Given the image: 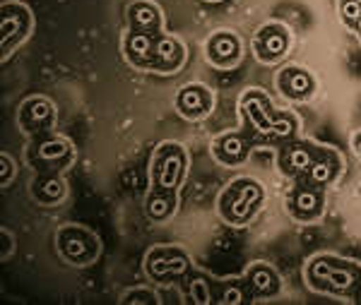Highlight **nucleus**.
Instances as JSON below:
<instances>
[{
	"label": "nucleus",
	"instance_id": "obj_28",
	"mask_svg": "<svg viewBox=\"0 0 361 305\" xmlns=\"http://www.w3.org/2000/svg\"><path fill=\"white\" fill-rule=\"evenodd\" d=\"M133 301L149 303V301H157V296H152V293H145V291H140V293H135V296H128V298H126V303H133Z\"/></svg>",
	"mask_w": 361,
	"mask_h": 305
},
{
	"label": "nucleus",
	"instance_id": "obj_29",
	"mask_svg": "<svg viewBox=\"0 0 361 305\" xmlns=\"http://www.w3.org/2000/svg\"><path fill=\"white\" fill-rule=\"evenodd\" d=\"M3 166H5V178H3V183H10V175H13V166H10V156H3Z\"/></svg>",
	"mask_w": 361,
	"mask_h": 305
},
{
	"label": "nucleus",
	"instance_id": "obj_6",
	"mask_svg": "<svg viewBox=\"0 0 361 305\" xmlns=\"http://www.w3.org/2000/svg\"><path fill=\"white\" fill-rule=\"evenodd\" d=\"M176 106L183 118H190V120L205 118L209 111H212V94L202 85H188L178 92Z\"/></svg>",
	"mask_w": 361,
	"mask_h": 305
},
{
	"label": "nucleus",
	"instance_id": "obj_4",
	"mask_svg": "<svg viewBox=\"0 0 361 305\" xmlns=\"http://www.w3.org/2000/svg\"><path fill=\"white\" fill-rule=\"evenodd\" d=\"M188 257L173 248H157L147 257V274L157 281H169L183 277L188 272Z\"/></svg>",
	"mask_w": 361,
	"mask_h": 305
},
{
	"label": "nucleus",
	"instance_id": "obj_16",
	"mask_svg": "<svg viewBox=\"0 0 361 305\" xmlns=\"http://www.w3.org/2000/svg\"><path fill=\"white\" fill-rule=\"evenodd\" d=\"M248 286L258 296H272L279 291V277L272 267L267 265H253L248 272Z\"/></svg>",
	"mask_w": 361,
	"mask_h": 305
},
{
	"label": "nucleus",
	"instance_id": "obj_26",
	"mask_svg": "<svg viewBox=\"0 0 361 305\" xmlns=\"http://www.w3.org/2000/svg\"><path fill=\"white\" fill-rule=\"evenodd\" d=\"M340 15H342V22L347 27H357L359 20H361V3L359 0H342L340 5Z\"/></svg>",
	"mask_w": 361,
	"mask_h": 305
},
{
	"label": "nucleus",
	"instance_id": "obj_20",
	"mask_svg": "<svg viewBox=\"0 0 361 305\" xmlns=\"http://www.w3.org/2000/svg\"><path fill=\"white\" fill-rule=\"evenodd\" d=\"M333 265H335V257H328V255H320L316 260H311L306 269L308 281H311L313 286H318V289H325L330 272H333Z\"/></svg>",
	"mask_w": 361,
	"mask_h": 305
},
{
	"label": "nucleus",
	"instance_id": "obj_10",
	"mask_svg": "<svg viewBox=\"0 0 361 305\" xmlns=\"http://www.w3.org/2000/svg\"><path fill=\"white\" fill-rule=\"evenodd\" d=\"M241 108L246 111V116L250 118L255 127H258L260 132H272V123H275V116L270 113V108H267V99L263 92L258 89H250L243 94L241 99Z\"/></svg>",
	"mask_w": 361,
	"mask_h": 305
},
{
	"label": "nucleus",
	"instance_id": "obj_1",
	"mask_svg": "<svg viewBox=\"0 0 361 305\" xmlns=\"http://www.w3.org/2000/svg\"><path fill=\"white\" fill-rule=\"evenodd\" d=\"M263 202V187L255 180H236L224 190L222 199H219V209L222 216L231 224H246L250 216L255 214V209Z\"/></svg>",
	"mask_w": 361,
	"mask_h": 305
},
{
	"label": "nucleus",
	"instance_id": "obj_8",
	"mask_svg": "<svg viewBox=\"0 0 361 305\" xmlns=\"http://www.w3.org/2000/svg\"><path fill=\"white\" fill-rule=\"evenodd\" d=\"M207 56H209V61L219 68L236 66L238 56H241V44H238V39L234 34L219 32L207 41Z\"/></svg>",
	"mask_w": 361,
	"mask_h": 305
},
{
	"label": "nucleus",
	"instance_id": "obj_14",
	"mask_svg": "<svg viewBox=\"0 0 361 305\" xmlns=\"http://www.w3.org/2000/svg\"><path fill=\"white\" fill-rule=\"evenodd\" d=\"M337 171H340V161H337V156H335V154H323V156H318V159L311 163V168L306 171L308 185L323 187V185L333 183Z\"/></svg>",
	"mask_w": 361,
	"mask_h": 305
},
{
	"label": "nucleus",
	"instance_id": "obj_3",
	"mask_svg": "<svg viewBox=\"0 0 361 305\" xmlns=\"http://www.w3.org/2000/svg\"><path fill=\"white\" fill-rule=\"evenodd\" d=\"M58 245H61L66 260L75 262V265H87V262H92L97 255V240L78 226L63 228V231L58 233Z\"/></svg>",
	"mask_w": 361,
	"mask_h": 305
},
{
	"label": "nucleus",
	"instance_id": "obj_12",
	"mask_svg": "<svg viewBox=\"0 0 361 305\" xmlns=\"http://www.w3.org/2000/svg\"><path fill=\"white\" fill-rule=\"evenodd\" d=\"M183 63V46L173 37H159L154 44V70L171 73Z\"/></svg>",
	"mask_w": 361,
	"mask_h": 305
},
{
	"label": "nucleus",
	"instance_id": "obj_5",
	"mask_svg": "<svg viewBox=\"0 0 361 305\" xmlns=\"http://www.w3.org/2000/svg\"><path fill=\"white\" fill-rule=\"evenodd\" d=\"M289 49V32L282 25H267L255 37V54L260 61H279Z\"/></svg>",
	"mask_w": 361,
	"mask_h": 305
},
{
	"label": "nucleus",
	"instance_id": "obj_2",
	"mask_svg": "<svg viewBox=\"0 0 361 305\" xmlns=\"http://www.w3.org/2000/svg\"><path fill=\"white\" fill-rule=\"evenodd\" d=\"M185 173V151L178 144H161L154 154V185H159V190H173L178 187L180 178Z\"/></svg>",
	"mask_w": 361,
	"mask_h": 305
},
{
	"label": "nucleus",
	"instance_id": "obj_25",
	"mask_svg": "<svg viewBox=\"0 0 361 305\" xmlns=\"http://www.w3.org/2000/svg\"><path fill=\"white\" fill-rule=\"evenodd\" d=\"M63 195H66V185L58 178L46 180L42 190H39V199H44V202H58V199H63Z\"/></svg>",
	"mask_w": 361,
	"mask_h": 305
},
{
	"label": "nucleus",
	"instance_id": "obj_18",
	"mask_svg": "<svg viewBox=\"0 0 361 305\" xmlns=\"http://www.w3.org/2000/svg\"><path fill=\"white\" fill-rule=\"evenodd\" d=\"M313 161H316L313 149H308L306 144H289L282 151V168L287 173H306Z\"/></svg>",
	"mask_w": 361,
	"mask_h": 305
},
{
	"label": "nucleus",
	"instance_id": "obj_13",
	"mask_svg": "<svg viewBox=\"0 0 361 305\" xmlns=\"http://www.w3.org/2000/svg\"><path fill=\"white\" fill-rule=\"evenodd\" d=\"M214 156H217L219 161L226 163V166H238V163L246 161L248 156V144L246 139L241 137V135H224V137H219L217 142L212 147Z\"/></svg>",
	"mask_w": 361,
	"mask_h": 305
},
{
	"label": "nucleus",
	"instance_id": "obj_9",
	"mask_svg": "<svg viewBox=\"0 0 361 305\" xmlns=\"http://www.w3.org/2000/svg\"><path fill=\"white\" fill-rule=\"evenodd\" d=\"M277 85H279V89H282L284 97L306 99V97H311V94H313L316 82H313L311 73H306L304 68H284L282 73H279V77H277Z\"/></svg>",
	"mask_w": 361,
	"mask_h": 305
},
{
	"label": "nucleus",
	"instance_id": "obj_22",
	"mask_svg": "<svg viewBox=\"0 0 361 305\" xmlns=\"http://www.w3.org/2000/svg\"><path fill=\"white\" fill-rule=\"evenodd\" d=\"M25 123L27 125H44L54 118V106L46 99H32L25 106Z\"/></svg>",
	"mask_w": 361,
	"mask_h": 305
},
{
	"label": "nucleus",
	"instance_id": "obj_7",
	"mask_svg": "<svg viewBox=\"0 0 361 305\" xmlns=\"http://www.w3.org/2000/svg\"><path fill=\"white\" fill-rule=\"evenodd\" d=\"M154 34L149 32H135L133 29L126 37V56L130 63H135L140 68H152L154 70Z\"/></svg>",
	"mask_w": 361,
	"mask_h": 305
},
{
	"label": "nucleus",
	"instance_id": "obj_17",
	"mask_svg": "<svg viewBox=\"0 0 361 305\" xmlns=\"http://www.w3.org/2000/svg\"><path fill=\"white\" fill-rule=\"evenodd\" d=\"M159 8H154L152 3L147 0H140V3H133L130 8V25L135 32H149L152 34L154 29H159Z\"/></svg>",
	"mask_w": 361,
	"mask_h": 305
},
{
	"label": "nucleus",
	"instance_id": "obj_15",
	"mask_svg": "<svg viewBox=\"0 0 361 305\" xmlns=\"http://www.w3.org/2000/svg\"><path fill=\"white\" fill-rule=\"evenodd\" d=\"M359 277H361L359 267H354V265H347V262L335 260L333 272H330V277H328V284H325V289H328V291H337V293H347V291H352L354 286L359 284Z\"/></svg>",
	"mask_w": 361,
	"mask_h": 305
},
{
	"label": "nucleus",
	"instance_id": "obj_27",
	"mask_svg": "<svg viewBox=\"0 0 361 305\" xmlns=\"http://www.w3.org/2000/svg\"><path fill=\"white\" fill-rule=\"evenodd\" d=\"M248 301V296L243 293V286H238V284H234V286H229L224 293H222V303H226V305H238V303H246Z\"/></svg>",
	"mask_w": 361,
	"mask_h": 305
},
{
	"label": "nucleus",
	"instance_id": "obj_23",
	"mask_svg": "<svg viewBox=\"0 0 361 305\" xmlns=\"http://www.w3.org/2000/svg\"><path fill=\"white\" fill-rule=\"evenodd\" d=\"M70 151V147L63 142V139H58V137H54V139H46V142L39 147V156L42 159H46V161H56V159H61V156H66Z\"/></svg>",
	"mask_w": 361,
	"mask_h": 305
},
{
	"label": "nucleus",
	"instance_id": "obj_19",
	"mask_svg": "<svg viewBox=\"0 0 361 305\" xmlns=\"http://www.w3.org/2000/svg\"><path fill=\"white\" fill-rule=\"evenodd\" d=\"M173 212V197L171 190H161V192H152L147 199V214L152 216L154 221H164L169 219Z\"/></svg>",
	"mask_w": 361,
	"mask_h": 305
},
{
	"label": "nucleus",
	"instance_id": "obj_32",
	"mask_svg": "<svg viewBox=\"0 0 361 305\" xmlns=\"http://www.w3.org/2000/svg\"><path fill=\"white\" fill-rule=\"evenodd\" d=\"M359 3H361V0H359Z\"/></svg>",
	"mask_w": 361,
	"mask_h": 305
},
{
	"label": "nucleus",
	"instance_id": "obj_31",
	"mask_svg": "<svg viewBox=\"0 0 361 305\" xmlns=\"http://www.w3.org/2000/svg\"><path fill=\"white\" fill-rule=\"evenodd\" d=\"M354 29H357V34H359V37H361V20H359V25L354 27Z\"/></svg>",
	"mask_w": 361,
	"mask_h": 305
},
{
	"label": "nucleus",
	"instance_id": "obj_21",
	"mask_svg": "<svg viewBox=\"0 0 361 305\" xmlns=\"http://www.w3.org/2000/svg\"><path fill=\"white\" fill-rule=\"evenodd\" d=\"M27 13L17 5H5L3 13V39H5V49L13 46V39L20 37V17H25Z\"/></svg>",
	"mask_w": 361,
	"mask_h": 305
},
{
	"label": "nucleus",
	"instance_id": "obj_24",
	"mask_svg": "<svg viewBox=\"0 0 361 305\" xmlns=\"http://www.w3.org/2000/svg\"><path fill=\"white\" fill-rule=\"evenodd\" d=\"M188 293H190V298H193L195 303H209V301H212V293H209L207 281H205V277H200V274H195V277L188 281Z\"/></svg>",
	"mask_w": 361,
	"mask_h": 305
},
{
	"label": "nucleus",
	"instance_id": "obj_30",
	"mask_svg": "<svg viewBox=\"0 0 361 305\" xmlns=\"http://www.w3.org/2000/svg\"><path fill=\"white\" fill-rule=\"evenodd\" d=\"M354 149H357V154H359V159H361V132L354 137Z\"/></svg>",
	"mask_w": 361,
	"mask_h": 305
},
{
	"label": "nucleus",
	"instance_id": "obj_11",
	"mask_svg": "<svg viewBox=\"0 0 361 305\" xmlns=\"http://www.w3.org/2000/svg\"><path fill=\"white\" fill-rule=\"evenodd\" d=\"M289 209L301 221L318 219L320 212H323V195H320L316 187H301L289 199Z\"/></svg>",
	"mask_w": 361,
	"mask_h": 305
}]
</instances>
